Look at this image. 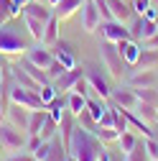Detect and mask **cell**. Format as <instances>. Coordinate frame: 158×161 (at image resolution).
<instances>
[{"label":"cell","instance_id":"cell-44","mask_svg":"<svg viewBox=\"0 0 158 161\" xmlns=\"http://www.w3.org/2000/svg\"><path fill=\"white\" fill-rule=\"evenodd\" d=\"M3 151H5V148H3V143H0V153H3Z\"/></svg>","mask_w":158,"mask_h":161},{"label":"cell","instance_id":"cell-9","mask_svg":"<svg viewBox=\"0 0 158 161\" xmlns=\"http://www.w3.org/2000/svg\"><path fill=\"white\" fill-rule=\"evenodd\" d=\"M102 23V15H100V8H97L94 0H84L82 3V28L87 33H94Z\"/></svg>","mask_w":158,"mask_h":161},{"label":"cell","instance_id":"cell-28","mask_svg":"<svg viewBox=\"0 0 158 161\" xmlns=\"http://www.w3.org/2000/svg\"><path fill=\"white\" fill-rule=\"evenodd\" d=\"M56 133H59V123H56L51 115H46V120H44L41 130H38V136H41V141H51Z\"/></svg>","mask_w":158,"mask_h":161},{"label":"cell","instance_id":"cell-20","mask_svg":"<svg viewBox=\"0 0 158 161\" xmlns=\"http://www.w3.org/2000/svg\"><path fill=\"white\" fill-rule=\"evenodd\" d=\"M82 3L84 0H59L54 5V15H59V21H66L76 10H82Z\"/></svg>","mask_w":158,"mask_h":161},{"label":"cell","instance_id":"cell-31","mask_svg":"<svg viewBox=\"0 0 158 161\" xmlns=\"http://www.w3.org/2000/svg\"><path fill=\"white\" fill-rule=\"evenodd\" d=\"M125 161H150V156H148V151L143 146V141H138V146L130 153H125Z\"/></svg>","mask_w":158,"mask_h":161},{"label":"cell","instance_id":"cell-11","mask_svg":"<svg viewBox=\"0 0 158 161\" xmlns=\"http://www.w3.org/2000/svg\"><path fill=\"white\" fill-rule=\"evenodd\" d=\"M110 100H112V105L123 108V110H135V105L140 103V100H138V95H135V90H133L130 85H128V87H112Z\"/></svg>","mask_w":158,"mask_h":161},{"label":"cell","instance_id":"cell-41","mask_svg":"<svg viewBox=\"0 0 158 161\" xmlns=\"http://www.w3.org/2000/svg\"><path fill=\"white\" fill-rule=\"evenodd\" d=\"M0 67H5V56L3 54H0Z\"/></svg>","mask_w":158,"mask_h":161},{"label":"cell","instance_id":"cell-19","mask_svg":"<svg viewBox=\"0 0 158 161\" xmlns=\"http://www.w3.org/2000/svg\"><path fill=\"white\" fill-rule=\"evenodd\" d=\"M117 49H120V56H123V62H125V67H130L133 69V64L138 62V56H140V41H135V38H125V41H120L117 44Z\"/></svg>","mask_w":158,"mask_h":161},{"label":"cell","instance_id":"cell-18","mask_svg":"<svg viewBox=\"0 0 158 161\" xmlns=\"http://www.w3.org/2000/svg\"><path fill=\"white\" fill-rule=\"evenodd\" d=\"M107 3V8H110V13H112V18L115 21H120V23H130L133 21V5H130V0H105Z\"/></svg>","mask_w":158,"mask_h":161},{"label":"cell","instance_id":"cell-23","mask_svg":"<svg viewBox=\"0 0 158 161\" xmlns=\"http://www.w3.org/2000/svg\"><path fill=\"white\" fill-rule=\"evenodd\" d=\"M44 161H69V151H66V146H64V141H61L59 133L51 138V151H49V156Z\"/></svg>","mask_w":158,"mask_h":161},{"label":"cell","instance_id":"cell-43","mask_svg":"<svg viewBox=\"0 0 158 161\" xmlns=\"http://www.w3.org/2000/svg\"><path fill=\"white\" fill-rule=\"evenodd\" d=\"M150 5H158V0H150Z\"/></svg>","mask_w":158,"mask_h":161},{"label":"cell","instance_id":"cell-32","mask_svg":"<svg viewBox=\"0 0 158 161\" xmlns=\"http://www.w3.org/2000/svg\"><path fill=\"white\" fill-rule=\"evenodd\" d=\"M76 125H82L84 130H89V133H92V130L97 128V120H94V118L89 115V110L84 108L82 113H79V115H76Z\"/></svg>","mask_w":158,"mask_h":161},{"label":"cell","instance_id":"cell-21","mask_svg":"<svg viewBox=\"0 0 158 161\" xmlns=\"http://www.w3.org/2000/svg\"><path fill=\"white\" fill-rule=\"evenodd\" d=\"M59 26H61V21H59V15H51L49 21H46V26H44V36H41V44L44 46H54L59 38Z\"/></svg>","mask_w":158,"mask_h":161},{"label":"cell","instance_id":"cell-42","mask_svg":"<svg viewBox=\"0 0 158 161\" xmlns=\"http://www.w3.org/2000/svg\"><path fill=\"white\" fill-rule=\"evenodd\" d=\"M46 3H49V5H51V8H54V5H56V3H59V0H46Z\"/></svg>","mask_w":158,"mask_h":161},{"label":"cell","instance_id":"cell-10","mask_svg":"<svg viewBox=\"0 0 158 161\" xmlns=\"http://www.w3.org/2000/svg\"><path fill=\"white\" fill-rule=\"evenodd\" d=\"M5 120H8L10 125H15V128H21V130H26V133H28V120H31V110H28V108H23V105H18V103H10V100H8Z\"/></svg>","mask_w":158,"mask_h":161},{"label":"cell","instance_id":"cell-7","mask_svg":"<svg viewBox=\"0 0 158 161\" xmlns=\"http://www.w3.org/2000/svg\"><path fill=\"white\" fill-rule=\"evenodd\" d=\"M28 62H33L36 67H41L44 72L51 67V62H54V51H51V46H44L41 41H36V44H31L28 46V51L23 54Z\"/></svg>","mask_w":158,"mask_h":161},{"label":"cell","instance_id":"cell-13","mask_svg":"<svg viewBox=\"0 0 158 161\" xmlns=\"http://www.w3.org/2000/svg\"><path fill=\"white\" fill-rule=\"evenodd\" d=\"M51 51H54V59H56V62H61L66 69H74L76 67V49L69 41H61V38H59V41L51 46Z\"/></svg>","mask_w":158,"mask_h":161},{"label":"cell","instance_id":"cell-15","mask_svg":"<svg viewBox=\"0 0 158 161\" xmlns=\"http://www.w3.org/2000/svg\"><path fill=\"white\" fill-rule=\"evenodd\" d=\"M21 13L23 15H33V18H38V21H49V18L54 15V8L49 5V3H41V0H26L23 3V8H21Z\"/></svg>","mask_w":158,"mask_h":161},{"label":"cell","instance_id":"cell-3","mask_svg":"<svg viewBox=\"0 0 158 161\" xmlns=\"http://www.w3.org/2000/svg\"><path fill=\"white\" fill-rule=\"evenodd\" d=\"M100 59H102V69L107 72V77H112V79L125 77V62H123L120 49H117L115 41H107V38L100 41Z\"/></svg>","mask_w":158,"mask_h":161},{"label":"cell","instance_id":"cell-29","mask_svg":"<svg viewBox=\"0 0 158 161\" xmlns=\"http://www.w3.org/2000/svg\"><path fill=\"white\" fill-rule=\"evenodd\" d=\"M92 133L97 136V141H102L105 146H107V143H117V136H120L115 128H102V125H97Z\"/></svg>","mask_w":158,"mask_h":161},{"label":"cell","instance_id":"cell-14","mask_svg":"<svg viewBox=\"0 0 158 161\" xmlns=\"http://www.w3.org/2000/svg\"><path fill=\"white\" fill-rule=\"evenodd\" d=\"M82 74H84V69L76 64L74 69H66L61 77H56L51 85L56 87V92H59V95H66V92H71V90H74V82H76V79L82 77Z\"/></svg>","mask_w":158,"mask_h":161},{"label":"cell","instance_id":"cell-4","mask_svg":"<svg viewBox=\"0 0 158 161\" xmlns=\"http://www.w3.org/2000/svg\"><path fill=\"white\" fill-rule=\"evenodd\" d=\"M26 141H28V133L10 125L8 120L0 123V143H3L5 151H26Z\"/></svg>","mask_w":158,"mask_h":161},{"label":"cell","instance_id":"cell-24","mask_svg":"<svg viewBox=\"0 0 158 161\" xmlns=\"http://www.w3.org/2000/svg\"><path fill=\"white\" fill-rule=\"evenodd\" d=\"M66 108H69V113L76 118L79 113L87 108V97H84V95H79V92H74V90L66 92Z\"/></svg>","mask_w":158,"mask_h":161},{"label":"cell","instance_id":"cell-39","mask_svg":"<svg viewBox=\"0 0 158 161\" xmlns=\"http://www.w3.org/2000/svg\"><path fill=\"white\" fill-rule=\"evenodd\" d=\"M5 110H8V92L3 90V82H0V123L5 120Z\"/></svg>","mask_w":158,"mask_h":161},{"label":"cell","instance_id":"cell-22","mask_svg":"<svg viewBox=\"0 0 158 161\" xmlns=\"http://www.w3.org/2000/svg\"><path fill=\"white\" fill-rule=\"evenodd\" d=\"M133 69H158V49H140V56Z\"/></svg>","mask_w":158,"mask_h":161},{"label":"cell","instance_id":"cell-34","mask_svg":"<svg viewBox=\"0 0 158 161\" xmlns=\"http://www.w3.org/2000/svg\"><path fill=\"white\" fill-rule=\"evenodd\" d=\"M97 125H102V128H115V110H112V105H107V110L102 113V118L97 120Z\"/></svg>","mask_w":158,"mask_h":161},{"label":"cell","instance_id":"cell-2","mask_svg":"<svg viewBox=\"0 0 158 161\" xmlns=\"http://www.w3.org/2000/svg\"><path fill=\"white\" fill-rule=\"evenodd\" d=\"M105 143L102 141H97L94 133L84 130L82 125H74L71 130V138H69V143H66V151L74 161H97V153H100Z\"/></svg>","mask_w":158,"mask_h":161},{"label":"cell","instance_id":"cell-35","mask_svg":"<svg viewBox=\"0 0 158 161\" xmlns=\"http://www.w3.org/2000/svg\"><path fill=\"white\" fill-rule=\"evenodd\" d=\"M64 72H66V67H64L61 62H56V59H54V62H51V67L46 69V74H49V79H51V82H54L56 77H61Z\"/></svg>","mask_w":158,"mask_h":161},{"label":"cell","instance_id":"cell-5","mask_svg":"<svg viewBox=\"0 0 158 161\" xmlns=\"http://www.w3.org/2000/svg\"><path fill=\"white\" fill-rule=\"evenodd\" d=\"M8 100L10 103H18V105H23L28 110H38V108H46L41 103V97H38V92H31L21 85H15L13 79H10V85H8Z\"/></svg>","mask_w":158,"mask_h":161},{"label":"cell","instance_id":"cell-36","mask_svg":"<svg viewBox=\"0 0 158 161\" xmlns=\"http://www.w3.org/2000/svg\"><path fill=\"white\" fill-rule=\"evenodd\" d=\"M49 151H51V141H41V146L33 151V158H36V161H44V158L49 156Z\"/></svg>","mask_w":158,"mask_h":161},{"label":"cell","instance_id":"cell-46","mask_svg":"<svg viewBox=\"0 0 158 161\" xmlns=\"http://www.w3.org/2000/svg\"><path fill=\"white\" fill-rule=\"evenodd\" d=\"M155 8H158V5H155Z\"/></svg>","mask_w":158,"mask_h":161},{"label":"cell","instance_id":"cell-1","mask_svg":"<svg viewBox=\"0 0 158 161\" xmlns=\"http://www.w3.org/2000/svg\"><path fill=\"white\" fill-rule=\"evenodd\" d=\"M36 44L26 23H23V15H15L10 21L0 23V54L3 56H23L28 51V46Z\"/></svg>","mask_w":158,"mask_h":161},{"label":"cell","instance_id":"cell-16","mask_svg":"<svg viewBox=\"0 0 158 161\" xmlns=\"http://www.w3.org/2000/svg\"><path fill=\"white\" fill-rule=\"evenodd\" d=\"M8 69H10V79H13L15 85H21V87H26V90H31V92H38V90H41V85H38L36 79H33V77L21 67V64H18V62H15V64H10Z\"/></svg>","mask_w":158,"mask_h":161},{"label":"cell","instance_id":"cell-12","mask_svg":"<svg viewBox=\"0 0 158 161\" xmlns=\"http://www.w3.org/2000/svg\"><path fill=\"white\" fill-rule=\"evenodd\" d=\"M153 33H158L155 21H150V18H145V15H135V21L130 26V36L135 38V41H145V38H150Z\"/></svg>","mask_w":158,"mask_h":161},{"label":"cell","instance_id":"cell-8","mask_svg":"<svg viewBox=\"0 0 158 161\" xmlns=\"http://www.w3.org/2000/svg\"><path fill=\"white\" fill-rule=\"evenodd\" d=\"M97 31L102 33V38H107V41H115V44L125 41V38H133L128 23H120V21H102Z\"/></svg>","mask_w":158,"mask_h":161},{"label":"cell","instance_id":"cell-33","mask_svg":"<svg viewBox=\"0 0 158 161\" xmlns=\"http://www.w3.org/2000/svg\"><path fill=\"white\" fill-rule=\"evenodd\" d=\"M56 95H59V92H56V87H54L51 82H49V85H41V90H38V97H41V103H44L46 108H49V103H51Z\"/></svg>","mask_w":158,"mask_h":161},{"label":"cell","instance_id":"cell-25","mask_svg":"<svg viewBox=\"0 0 158 161\" xmlns=\"http://www.w3.org/2000/svg\"><path fill=\"white\" fill-rule=\"evenodd\" d=\"M138 141H140V138H138L133 130H123L120 136H117V146H120V153H123V156L130 153V151L138 146Z\"/></svg>","mask_w":158,"mask_h":161},{"label":"cell","instance_id":"cell-26","mask_svg":"<svg viewBox=\"0 0 158 161\" xmlns=\"http://www.w3.org/2000/svg\"><path fill=\"white\" fill-rule=\"evenodd\" d=\"M23 15V13H21ZM23 23H26V28H28V33H31V38L33 41H41V36H44V21H38V18H33V15H23Z\"/></svg>","mask_w":158,"mask_h":161},{"label":"cell","instance_id":"cell-45","mask_svg":"<svg viewBox=\"0 0 158 161\" xmlns=\"http://www.w3.org/2000/svg\"><path fill=\"white\" fill-rule=\"evenodd\" d=\"M155 26H158V18H155Z\"/></svg>","mask_w":158,"mask_h":161},{"label":"cell","instance_id":"cell-17","mask_svg":"<svg viewBox=\"0 0 158 161\" xmlns=\"http://www.w3.org/2000/svg\"><path fill=\"white\" fill-rule=\"evenodd\" d=\"M128 85L130 87H155L158 85V72L155 69H135L130 77H128Z\"/></svg>","mask_w":158,"mask_h":161},{"label":"cell","instance_id":"cell-27","mask_svg":"<svg viewBox=\"0 0 158 161\" xmlns=\"http://www.w3.org/2000/svg\"><path fill=\"white\" fill-rule=\"evenodd\" d=\"M135 113L140 115L145 123H155V120H158V105H150V103H138Z\"/></svg>","mask_w":158,"mask_h":161},{"label":"cell","instance_id":"cell-38","mask_svg":"<svg viewBox=\"0 0 158 161\" xmlns=\"http://www.w3.org/2000/svg\"><path fill=\"white\" fill-rule=\"evenodd\" d=\"M130 5H133V13L135 15H143L150 8V0H130Z\"/></svg>","mask_w":158,"mask_h":161},{"label":"cell","instance_id":"cell-30","mask_svg":"<svg viewBox=\"0 0 158 161\" xmlns=\"http://www.w3.org/2000/svg\"><path fill=\"white\" fill-rule=\"evenodd\" d=\"M133 90H135V87H133ZM135 95H138V100H140V103L158 105V90H155V87H138Z\"/></svg>","mask_w":158,"mask_h":161},{"label":"cell","instance_id":"cell-40","mask_svg":"<svg viewBox=\"0 0 158 161\" xmlns=\"http://www.w3.org/2000/svg\"><path fill=\"white\" fill-rule=\"evenodd\" d=\"M8 67H0V82H5V77H8V72H5Z\"/></svg>","mask_w":158,"mask_h":161},{"label":"cell","instance_id":"cell-37","mask_svg":"<svg viewBox=\"0 0 158 161\" xmlns=\"http://www.w3.org/2000/svg\"><path fill=\"white\" fill-rule=\"evenodd\" d=\"M3 161H36V158H33V153H28V151H13V153L5 156Z\"/></svg>","mask_w":158,"mask_h":161},{"label":"cell","instance_id":"cell-6","mask_svg":"<svg viewBox=\"0 0 158 161\" xmlns=\"http://www.w3.org/2000/svg\"><path fill=\"white\" fill-rule=\"evenodd\" d=\"M84 77H87V82H89V87L94 90V95H97V97H100V100H110V95H112V87H110V79L105 77L102 67L89 64V67L84 69Z\"/></svg>","mask_w":158,"mask_h":161}]
</instances>
